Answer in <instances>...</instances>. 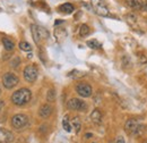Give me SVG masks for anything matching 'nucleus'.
Masks as SVG:
<instances>
[{"label": "nucleus", "mask_w": 147, "mask_h": 143, "mask_svg": "<svg viewBox=\"0 0 147 143\" xmlns=\"http://www.w3.org/2000/svg\"><path fill=\"white\" fill-rule=\"evenodd\" d=\"M2 44H3V47H5V49L7 51H11L14 49V42L11 40L7 39V37H3L2 39Z\"/></svg>", "instance_id": "2eb2a0df"}, {"label": "nucleus", "mask_w": 147, "mask_h": 143, "mask_svg": "<svg viewBox=\"0 0 147 143\" xmlns=\"http://www.w3.org/2000/svg\"><path fill=\"white\" fill-rule=\"evenodd\" d=\"M125 127H126V131L131 135H139L144 132V128H145V126L139 124V122H137L136 119H128L126 122Z\"/></svg>", "instance_id": "f03ea898"}, {"label": "nucleus", "mask_w": 147, "mask_h": 143, "mask_svg": "<svg viewBox=\"0 0 147 143\" xmlns=\"http://www.w3.org/2000/svg\"><path fill=\"white\" fill-rule=\"evenodd\" d=\"M87 46L91 49H97V48L101 47V44H100V42L97 40H90V41H87Z\"/></svg>", "instance_id": "6ab92c4d"}, {"label": "nucleus", "mask_w": 147, "mask_h": 143, "mask_svg": "<svg viewBox=\"0 0 147 143\" xmlns=\"http://www.w3.org/2000/svg\"><path fill=\"white\" fill-rule=\"evenodd\" d=\"M27 123H28V118L24 114H17V115H15L11 118V125H13L14 128H16V129L24 128L25 126L27 125Z\"/></svg>", "instance_id": "423d86ee"}, {"label": "nucleus", "mask_w": 147, "mask_h": 143, "mask_svg": "<svg viewBox=\"0 0 147 143\" xmlns=\"http://www.w3.org/2000/svg\"><path fill=\"white\" fill-rule=\"evenodd\" d=\"M91 119H92L93 123L95 124H100L102 122V114L98 109H94L91 114Z\"/></svg>", "instance_id": "ddd939ff"}, {"label": "nucleus", "mask_w": 147, "mask_h": 143, "mask_svg": "<svg viewBox=\"0 0 147 143\" xmlns=\"http://www.w3.org/2000/svg\"><path fill=\"white\" fill-rule=\"evenodd\" d=\"M14 135L6 128H0V143H13Z\"/></svg>", "instance_id": "9d476101"}, {"label": "nucleus", "mask_w": 147, "mask_h": 143, "mask_svg": "<svg viewBox=\"0 0 147 143\" xmlns=\"http://www.w3.org/2000/svg\"><path fill=\"white\" fill-rule=\"evenodd\" d=\"M3 106H5V102H3L2 100H0V111H1V109L3 108Z\"/></svg>", "instance_id": "5701e85b"}, {"label": "nucleus", "mask_w": 147, "mask_h": 143, "mask_svg": "<svg viewBox=\"0 0 147 143\" xmlns=\"http://www.w3.org/2000/svg\"><path fill=\"white\" fill-rule=\"evenodd\" d=\"M32 99V92L26 88H23V89L17 90L16 92L13 93L11 95V101L14 105L16 106H24L26 104H28Z\"/></svg>", "instance_id": "f257e3e1"}, {"label": "nucleus", "mask_w": 147, "mask_h": 143, "mask_svg": "<svg viewBox=\"0 0 147 143\" xmlns=\"http://www.w3.org/2000/svg\"><path fill=\"white\" fill-rule=\"evenodd\" d=\"M115 143H126V142H125V139H123L122 136H119V138L117 139V142Z\"/></svg>", "instance_id": "4be33fe9"}, {"label": "nucleus", "mask_w": 147, "mask_h": 143, "mask_svg": "<svg viewBox=\"0 0 147 143\" xmlns=\"http://www.w3.org/2000/svg\"><path fill=\"white\" fill-rule=\"evenodd\" d=\"M88 33H90V27H88V25L83 24V25L80 26V29H79V35L86 36V35H88Z\"/></svg>", "instance_id": "a211bd4d"}, {"label": "nucleus", "mask_w": 147, "mask_h": 143, "mask_svg": "<svg viewBox=\"0 0 147 143\" xmlns=\"http://www.w3.org/2000/svg\"><path fill=\"white\" fill-rule=\"evenodd\" d=\"M62 126H63V128H65L66 132H71L73 125H71L70 122H69V117H68V115H66V116L63 117V119H62Z\"/></svg>", "instance_id": "dca6fc26"}, {"label": "nucleus", "mask_w": 147, "mask_h": 143, "mask_svg": "<svg viewBox=\"0 0 147 143\" xmlns=\"http://www.w3.org/2000/svg\"><path fill=\"white\" fill-rule=\"evenodd\" d=\"M92 6L94 8V12L100 16H108L109 9L103 2V0H92Z\"/></svg>", "instance_id": "0eeeda50"}, {"label": "nucleus", "mask_w": 147, "mask_h": 143, "mask_svg": "<svg viewBox=\"0 0 147 143\" xmlns=\"http://www.w3.org/2000/svg\"><path fill=\"white\" fill-rule=\"evenodd\" d=\"M19 49L22 50V51H31L32 50V47H31V44L28 43V42H26V41H22V42H19Z\"/></svg>", "instance_id": "f3484780"}, {"label": "nucleus", "mask_w": 147, "mask_h": 143, "mask_svg": "<svg viewBox=\"0 0 147 143\" xmlns=\"http://www.w3.org/2000/svg\"><path fill=\"white\" fill-rule=\"evenodd\" d=\"M51 114H52V107L50 105H43L38 110V115L41 118H48Z\"/></svg>", "instance_id": "f8f14e48"}, {"label": "nucleus", "mask_w": 147, "mask_h": 143, "mask_svg": "<svg viewBox=\"0 0 147 143\" xmlns=\"http://www.w3.org/2000/svg\"><path fill=\"white\" fill-rule=\"evenodd\" d=\"M2 83H3V86L6 89L10 90L13 88H15L17 84L19 83V78L13 73H6L3 76H2Z\"/></svg>", "instance_id": "7ed1b4c3"}, {"label": "nucleus", "mask_w": 147, "mask_h": 143, "mask_svg": "<svg viewBox=\"0 0 147 143\" xmlns=\"http://www.w3.org/2000/svg\"><path fill=\"white\" fill-rule=\"evenodd\" d=\"M31 31H32L33 39H34L35 43H37V44L41 42V40H42L43 37H47V36H48L47 30L43 29V27L37 26V25H35V24H32V25H31Z\"/></svg>", "instance_id": "39448f33"}, {"label": "nucleus", "mask_w": 147, "mask_h": 143, "mask_svg": "<svg viewBox=\"0 0 147 143\" xmlns=\"http://www.w3.org/2000/svg\"><path fill=\"white\" fill-rule=\"evenodd\" d=\"M127 5L134 10H147V5L143 0H127Z\"/></svg>", "instance_id": "9b49d317"}, {"label": "nucleus", "mask_w": 147, "mask_h": 143, "mask_svg": "<svg viewBox=\"0 0 147 143\" xmlns=\"http://www.w3.org/2000/svg\"><path fill=\"white\" fill-rule=\"evenodd\" d=\"M47 99H48V101H55V92L53 89L49 90V92H48V95H47Z\"/></svg>", "instance_id": "412c9836"}, {"label": "nucleus", "mask_w": 147, "mask_h": 143, "mask_svg": "<svg viewBox=\"0 0 147 143\" xmlns=\"http://www.w3.org/2000/svg\"><path fill=\"white\" fill-rule=\"evenodd\" d=\"M73 127L76 129V133H79V131H80V128H82V123H80V121H79L78 118H74Z\"/></svg>", "instance_id": "aec40b11"}, {"label": "nucleus", "mask_w": 147, "mask_h": 143, "mask_svg": "<svg viewBox=\"0 0 147 143\" xmlns=\"http://www.w3.org/2000/svg\"><path fill=\"white\" fill-rule=\"evenodd\" d=\"M0 93H1V92H0Z\"/></svg>", "instance_id": "393cba45"}, {"label": "nucleus", "mask_w": 147, "mask_h": 143, "mask_svg": "<svg viewBox=\"0 0 147 143\" xmlns=\"http://www.w3.org/2000/svg\"><path fill=\"white\" fill-rule=\"evenodd\" d=\"M76 92L83 98H88V97L92 95L93 89L92 86L87 83H78L76 85Z\"/></svg>", "instance_id": "1a4fd4ad"}, {"label": "nucleus", "mask_w": 147, "mask_h": 143, "mask_svg": "<svg viewBox=\"0 0 147 143\" xmlns=\"http://www.w3.org/2000/svg\"><path fill=\"white\" fill-rule=\"evenodd\" d=\"M37 75H38V71H37L36 66L28 65V66L25 67V69H24V78H25L26 82H28V83L35 82L37 78Z\"/></svg>", "instance_id": "20e7f679"}, {"label": "nucleus", "mask_w": 147, "mask_h": 143, "mask_svg": "<svg viewBox=\"0 0 147 143\" xmlns=\"http://www.w3.org/2000/svg\"><path fill=\"white\" fill-rule=\"evenodd\" d=\"M67 106L69 109L71 110H76V111H85L87 109V105L85 101L80 100V99H77V98H73L68 101Z\"/></svg>", "instance_id": "6e6552de"}, {"label": "nucleus", "mask_w": 147, "mask_h": 143, "mask_svg": "<svg viewBox=\"0 0 147 143\" xmlns=\"http://www.w3.org/2000/svg\"><path fill=\"white\" fill-rule=\"evenodd\" d=\"M59 10L62 12V13H65V14H71L74 10H75V8H74V6L71 3L67 2V3L61 5V6L59 7Z\"/></svg>", "instance_id": "4468645a"}, {"label": "nucleus", "mask_w": 147, "mask_h": 143, "mask_svg": "<svg viewBox=\"0 0 147 143\" xmlns=\"http://www.w3.org/2000/svg\"><path fill=\"white\" fill-rule=\"evenodd\" d=\"M145 143H147V141H146V142H145Z\"/></svg>", "instance_id": "b1692460"}]
</instances>
